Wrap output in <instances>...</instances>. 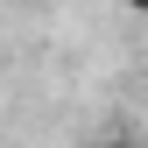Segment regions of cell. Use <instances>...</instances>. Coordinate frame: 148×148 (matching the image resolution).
Returning a JSON list of instances; mask_svg holds the SVG:
<instances>
[{"mask_svg":"<svg viewBox=\"0 0 148 148\" xmlns=\"http://www.w3.org/2000/svg\"><path fill=\"white\" fill-rule=\"evenodd\" d=\"M85 148H141V141H134V134H92Z\"/></svg>","mask_w":148,"mask_h":148,"instance_id":"cell-1","label":"cell"},{"mask_svg":"<svg viewBox=\"0 0 148 148\" xmlns=\"http://www.w3.org/2000/svg\"><path fill=\"white\" fill-rule=\"evenodd\" d=\"M127 14H148V0H127Z\"/></svg>","mask_w":148,"mask_h":148,"instance_id":"cell-2","label":"cell"}]
</instances>
